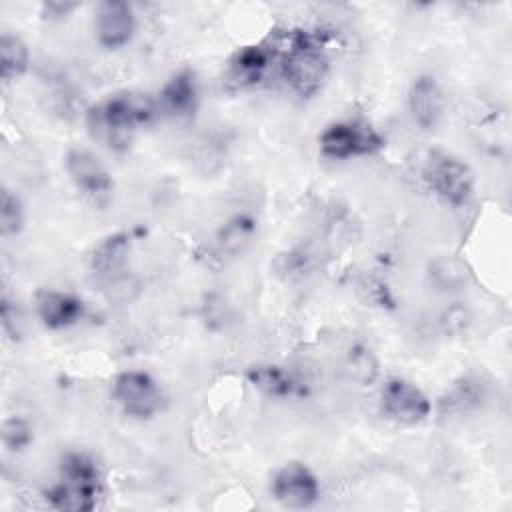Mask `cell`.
Returning a JSON list of instances; mask_svg holds the SVG:
<instances>
[{
	"mask_svg": "<svg viewBox=\"0 0 512 512\" xmlns=\"http://www.w3.org/2000/svg\"><path fill=\"white\" fill-rule=\"evenodd\" d=\"M0 322H2V330L4 334L16 342L24 336V314L22 310L16 306V302H12L8 296H2V304H0Z\"/></svg>",
	"mask_w": 512,
	"mask_h": 512,
	"instance_id": "obj_22",
	"label": "cell"
},
{
	"mask_svg": "<svg viewBox=\"0 0 512 512\" xmlns=\"http://www.w3.org/2000/svg\"><path fill=\"white\" fill-rule=\"evenodd\" d=\"M270 66V52L264 46H246L230 62V80L236 86H250L262 80Z\"/></svg>",
	"mask_w": 512,
	"mask_h": 512,
	"instance_id": "obj_15",
	"label": "cell"
},
{
	"mask_svg": "<svg viewBox=\"0 0 512 512\" xmlns=\"http://www.w3.org/2000/svg\"><path fill=\"white\" fill-rule=\"evenodd\" d=\"M76 8H78L76 2L50 0V2H44V4H42V14H44V18H50V20H62V18H66L70 12H74Z\"/></svg>",
	"mask_w": 512,
	"mask_h": 512,
	"instance_id": "obj_23",
	"label": "cell"
},
{
	"mask_svg": "<svg viewBox=\"0 0 512 512\" xmlns=\"http://www.w3.org/2000/svg\"><path fill=\"white\" fill-rule=\"evenodd\" d=\"M130 246L132 242L126 232L108 234L94 246L90 256V268L102 284L128 274L126 264L130 256Z\"/></svg>",
	"mask_w": 512,
	"mask_h": 512,
	"instance_id": "obj_14",
	"label": "cell"
},
{
	"mask_svg": "<svg viewBox=\"0 0 512 512\" xmlns=\"http://www.w3.org/2000/svg\"><path fill=\"white\" fill-rule=\"evenodd\" d=\"M102 494V472L96 460L84 452H66L60 460L58 482L44 496L56 510L90 512Z\"/></svg>",
	"mask_w": 512,
	"mask_h": 512,
	"instance_id": "obj_2",
	"label": "cell"
},
{
	"mask_svg": "<svg viewBox=\"0 0 512 512\" xmlns=\"http://www.w3.org/2000/svg\"><path fill=\"white\" fill-rule=\"evenodd\" d=\"M422 178L448 204L464 206L474 194V174L470 166L444 150H432L422 168Z\"/></svg>",
	"mask_w": 512,
	"mask_h": 512,
	"instance_id": "obj_5",
	"label": "cell"
},
{
	"mask_svg": "<svg viewBox=\"0 0 512 512\" xmlns=\"http://www.w3.org/2000/svg\"><path fill=\"white\" fill-rule=\"evenodd\" d=\"M254 236H256L254 218L246 214H238L220 228L216 236V248L220 254L234 258V256H240L254 242Z\"/></svg>",
	"mask_w": 512,
	"mask_h": 512,
	"instance_id": "obj_17",
	"label": "cell"
},
{
	"mask_svg": "<svg viewBox=\"0 0 512 512\" xmlns=\"http://www.w3.org/2000/svg\"><path fill=\"white\" fill-rule=\"evenodd\" d=\"M318 144L324 158L350 160L378 154L386 140L372 124L364 120H340L322 130Z\"/></svg>",
	"mask_w": 512,
	"mask_h": 512,
	"instance_id": "obj_4",
	"label": "cell"
},
{
	"mask_svg": "<svg viewBox=\"0 0 512 512\" xmlns=\"http://www.w3.org/2000/svg\"><path fill=\"white\" fill-rule=\"evenodd\" d=\"M38 320L48 330H62L82 320L86 306L82 298L62 290H40L34 298Z\"/></svg>",
	"mask_w": 512,
	"mask_h": 512,
	"instance_id": "obj_11",
	"label": "cell"
},
{
	"mask_svg": "<svg viewBox=\"0 0 512 512\" xmlns=\"http://www.w3.org/2000/svg\"><path fill=\"white\" fill-rule=\"evenodd\" d=\"M270 492L280 506L290 510H304L320 498V482L306 464L286 462L276 470Z\"/></svg>",
	"mask_w": 512,
	"mask_h": 512,
	"instance_id": "obj_9",
	"label": "cell"
},
{
	"mask_svg": "<svg viewBox=\"0 0 512 512\" xmlns=\"http://www.w3.org/2000/svg\"><path fill=\"white\" fill-rule=\"evenodd\" d=\"M64 168L70 182L94 202H106L114 190V180L106 164L92 150L70 148L64 156Z\"/></svg>",
	"mask_w": 512,
	"mask_h": 512,
	"instance_id": "obj_8",
	"label": "cell"
},
{
	"mask_svg": "<svg viewBox=\"0 0 512 512\" xmlns=\"http://www.w3.org/2000/svg\"><path fill=\"white\" fill-rule=\"evenodd\" d=\"M30 66L28 44L12 32H2L0 36V74L6 82L18 80L26 74Z\"/></svg>",
	"mask_w": 512,
	"mask_h": 512,
	"instance_id": "obj_18",
	"label": "cell"
},
{
	"mask_svg": "<svg viewBox=\"0 0 512 512\" xmlns=\"http://www.w3.org/2000/svg\"><path fill=\"white\" fill-rule=\"evenodd\" d=\"M342 368H344L346 378L360 384V386L374 384L378 374H380V364H378L376 354L364 344H354L346 352Z\"/></svg>",
	"mask_w": 512,
	"mask_h": 512,
	"instance_id": "obj_19",
	"label": "cell"
},
{
	"mask_svg": "<svg viewBox=\"0 0 512 512\" xmlns=\"http://www.w3.org/2000/svg\"><path fill=\"white\" fill-rule=\"evenodd\" d=\"M380 410L388 420L396 424L414 426L430 416L432 402L414 382L392 376L380 390Z\"/></svg>",
	"mask_w": 512,
	"mask_h": 512,
	"instance_id": "obj_7",
	"label": "cell"
},
{
	"mask_svg": "<svg viewBox=\"0 0 512 512\" xmlns=\"http://www.w3.org/2000/svg\"><path fill=\"white\" fill-rule=\"evenodd\" d=\"M112 398L120 410L136 420L152 418L164 402L158 382L144 370H124L112 380Z\"/></svg>",
	"mask_w": 512,
	"mask_h": 512,
	"instance_id": "obj_6",
	"label": "cell"
},
{
	"mask_svg": "<svg viewBox=\"0 0 512 512\" xmlns=\"http://www.w3.org/2000/svg\"><path fill=\"white\" fill-rule=\"evenodd\" d=\"M408 110L422 130H430L440 122L444 114V92L434 76L422 74L414 78L408 90Z\"/></svg>",
	"mask_w": 512,
	"mask_h": 512,
	"instance_id": "obj_12",
	"label": "cell"
},
{
	"mask_svg": "<svg viewBox=\"0 0 512 512\" xmlns=\"http://www.w3.org/2000/svg\"><path fill=\"white\" fill-rule=\"evenodd\" d=\"M282 74L298 96L308 98L320 90L328 74V56L316 36L308 32L290 36L282 56Z\"/></svg>",
	"mask_w": 512,
	"mask_h": 512,
	"instance_id": "obj_3",
	"label": "cell"
},
{
	"mask_svg": "<svg viewBox=\"0 0 512 512\" xmlns=\"http://www.w3.org/2000/svg\"><path fill=\"white\" fill-rule=\"evenodd\" d=\"M158 110L170 118H188L198 106V86L194 72L184 68L172 74L156 98Z\"/></svg>",
	"mask_w": 512,
	"mask_h": 512,
	"instance_id": "obj_13",
	"label": "cell"
},
{
	"mask_svg": "<svg viewBox=\"0 0 512 512\" xmlns=\"http://www.w3.org/2000/svg\"><path fill=\"white\" fill-rule=\"evenodd\" d=\"M248 382L260 390L262 394L270 396V398H288L292 394H296V380L290 376L288 370L274 366V364H258L248 368L246 372Z\"/></svg>",
	"mask_w": 512,
	"mask_h": 512,
	"instance_id": "obj_16",
	"label": "cell"
},
{
	"mask_svg": "<svg viewBox=\"0 0 512 512\" xmlns=\"http://www.w3.org/2000/svg\"><path fill=\"white\" fill-rule=\"evenodd\" d=\"M158 112L156 100L142 92H118L88 108L86 126L94 140L110 150L130 148L134 132Z\"/></svg>",
	"mask_w": 512,
	"mask_h": 512,
	"instance_id": "obj_1",
	"label": "cell"
},
{
	"mask_svg": "<svg viewBox=\"0 0 512 512\" xmlns=\"http://www.w3.org/2000/svg\"><path fill=\"white\" fill-rule=\"evenodd\" d=\"M136 30L134 10L126 2L106 0L96 6L94 34L102 48L118 50L126 46Z\"/></svg>",
	"mask_w": 512,
	"mask_h": 512,
	"instance_id": "obj_10",
	"label": "cell"
},
{
	"mask_svg": "<svg viewBox=\"0 0 512 512\" xmlns=\"http://www.w3.org/2000/svg\"><path fill=\"white\" fill-rule=\"evenodd\" d=\"M34 440L32 426L22 416H10L2 422V444L10 452H22L26 450Z\"/></svg>",
	"mask_w": 512,
	"mask_h": 512,
	"instance_id": "obj_21",
	"label": "cell"
},
{
	"mask_svg": "<svg viewBox=\"0 0 512 512\" xmlns=\"http://www.w3.org/2000/svg\"><path fill=\"white\" fill-rule=\"evenodd\" d=\"M26 210L20 196L8 186L0 192V232L2 236H18L24 230Z\"/></svg>",
	"mask_w": 512,
	"mask_h": 512,
	"instance_id": "obj_20",
	"label": "cell"
}]
</instances>
